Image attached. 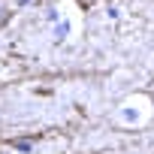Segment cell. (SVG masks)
<instances>
[]
</instances>
